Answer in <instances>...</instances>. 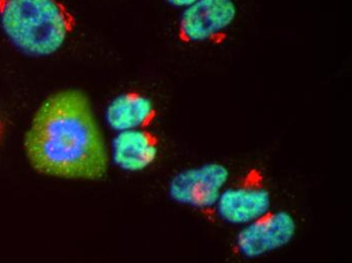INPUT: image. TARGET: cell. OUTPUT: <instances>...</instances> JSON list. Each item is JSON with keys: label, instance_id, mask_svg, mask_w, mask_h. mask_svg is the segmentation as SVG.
I'll return each instance as SVG.
<instances>
[{"label": "cell", "instance_id": "9c48e42d", "mask_svg": "<svg viewBox=\"0 0 352 263\" xmlns=\"http://www.w3.org/2000/svg\"><path fill=\"white\" fill-rule=\"evenodd\" d=\"M169 5L173 6V8H186L188 6L192 5L197 0H165Z\"/></svg>", "mask_w": 352, "mask_h": 263}, {"label": "cell", "instance_id": "7a4b0ae2", "mask_svg": "<svg viewBox=\"0 0 352 263\" xmlns=\"http://www.w3.org/2000/svg\"><path fill=\"white\" fill-rule=\"evenodd\" d=\"M0 25L23 54L45 57L63 47L76 19L59 0H0Z\"/></svg>", "mask_w": 352, "mask_h": 263}, {"label": "cell", "instance_id": "6da1fadb", "mask_svg": "<svg viewBox=\"0 0 352 263\" xmlns=\"http://www.w3.org/2000/svg\"><path fill=\"white\" fill-rule=\"evenodd\" d=\"M25 150L38 172L73 179H98L107 170L104 138L85 93L49 96L25 135Z\"/></svg>", "mask_w": 352, "mask_h": 263}, {"label": "cell", "instance_id": "277c9868", "mask_svg": "<svg viewBox=\"0 0 352 263\" xmlns=\"http://www.w3.org/2000/svg\"><path fill=\"white\" fill-rule=\"evenodd\" d=\"M297 222L285 209L266 211L254 221L243 225L234 239L232 251L245 260H255L282 249L294 240Z\"/></svg>", "mask_w": 352, "mask_h": 263}, {"label": "cell", "instance_id": "52a82bcc", "mask_svg": "<svg viewBox=\"0 0 352 263\" xmlns=\"http://www.w3.org/2000/svg\"><path fill=\"white\" fill-rule=\"evenodd\" d=\"M157 135L147 129L119 132L113 141V159L116 165L128 172H139L157 159Z\"/></svg>", "mask_w": 352, "mask_h": 263}, {"label": "cell", "instance_id": "8992f818", "mask_svg": "<svg viewBox=\"0 0 352 263\" xmlns=\"http://www.w3.org/2000/svg\"><path fill=\"white\" fill-rule=\"evenodd\" d=\"M234 0H197L184 8L178 21L177 38L184 44L214 43L226 38V32L237 19Z\"/></svg>", "mask_w": 352, "mask_h": 263}, {"label": "cell", "instance_id": "ba28073f", "mask_svg": "<svg viewBox=\"0 0 352 263\" xmlns=\"http://www.w3.org/2000/svg\"><path fill=\"white\" fill-rule=\"evenodd\" d=\"M153 100L138 91L116 96L107 108V125L117 132L148 129L157 117Z\"/></svg>", "mask_w": 352, "mask_h": 263}, {"label": "cell", "instance_id": "3957f363", "mask_svg": "<svg viewBox=\"0 0 352 263\" xmlns=\"http://www.w3.org/2000/svg\"><path fill=\"white\" fill-rule=\"evenodd\" d=\"M270 209L272 192L265 174L258 168H250L222 190L214 211L225 223L243 226Z\"/></svg>", "mask_w": 352, "mask_h": 263}, {"label": "cell", "instance_id": "5b68a950", "mask_svg": "<svg viewBox=\"0 0 352 263\" xmlns=\"http://www.w3.org/2000/svg\"><path fill=\"white\" fill-rule=\"evenodd\" d=\"M229 179L230 170L225 164L208 162L175 174L169 183L168 194L182 206L212 211Z\"/></svg>", "mask_w": 352, "mask_h": 263}, {"label": "cell", "instance_id": "30bf717a", "mask_svg": "<svg viewBox=\"0 0 352 263\" xmlns=\"http://www.w3.org/2000/svg\"><path fill=\"white\" fill-rule=\"evenodd\" d=\"M1 135H2V125H1V122H0V140H1Z\"/></svg>", "mask_w": 352, "mask_h": 263}]
</instances>
